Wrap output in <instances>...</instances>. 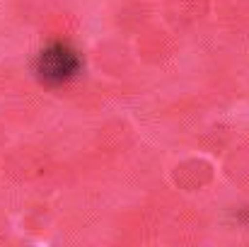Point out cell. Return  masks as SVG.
<instances>
[{"mask_svg": "<svg viewBox=\"0 0 249 247\" xmlns=\"http://www.w3.org/2000/svg\"><path fill=\"white\" fill-rule=\"evenodd\" d=\"M80 68H83V61L78 51L66 41H53L44 46L34 63L36 78L46 85H61V82L73 80L80 73Z\"/></svg>", "mask_w": 249, "mask_h": 247, "instance_id": "obj_1", "label": "cell"}]
</instances>
